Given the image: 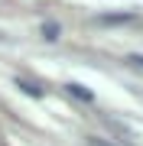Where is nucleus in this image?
Listing matches in <instances>:
<instances>
[{
	"mask_svg": "<svg viewBox=\"0 0 143 146\" xmlns=\"http://www.w3.org/2000/svg\"><path fill=\"white\" fill-rule=\"evenodd\" d=\"M65 91H69L72 98H78V101H85V104H91V101H94V91H88L85 84H78V81H69V84H65Z\"/></svg>",
	"mask_w": 143,
	"mask_h": 146,
	"instance_id": "f257e3e1",
	"label": "nucleus"
},
{
	"mask_svg": "<svg viewBox=\"0 0 143 146\" xmlns=\"http://www.w3.org/2000/svg\"><path fill=\"white\" fill-rule=\"evenodd\" d=\"M13 84H16L23 94H26V98H36V101H39V98H46V91H43V88H36V84H33V81H26V78H16Z\"/></svg>",
	"mask_w": 143,
	"mask_h": 146,
	"instance_id": "7ed1b4c3",
	"label": "nucleus"
},
{
	"mask_svg": "<svg viewBox=\"0 0 143 146\" xmlns=\"http://www.w3.org/2000/svg\"><path fill=\"white\" fill-rule=\"evenodd\" d=\"M127 62L137 65V68H143V55H127Z\"/></svg>",
	"mask_w": 143,
	"mask_h": 146,
	"instance_id": "423d86ee",
	"label": "nucleus"
},
{
	"mask_svg": "<svg viewBox=\"0 0 143 146\" xmlns=\"http://www.w3.org/2000/svg\"><path fill=\"white\" fill-rule=\"evenodd\" d=\"M39 33H43V39H46V42H55V39H59V33H62V26H59L55 20H46L43 26H39Z\"/></svg>",
	"mask_w": 143,
	"mask_h": 146,
	"instance_id": "20e7f679",
	"label": "nucleus"
},
{
	"mask_svg": "<svg viewBox=\"0 0 143 146\" xmlns=\"http://www.w3.org/2000/svg\"><path fill=\"white\" fill-rule=\"evenodd\" d=\"M88 146H114L111 140H98V136H88Z\"/></svg>",
	"mask_w": 143,
	"mask_h": 146,
	"instance_id": "39448f33",
	"label": "nucleus"
},
{
	"mask_svg": "<svg viewBox=\"0 0 143 146\" xmlns=\"http://www.w3.org/2000/svg\"><path fill=\"white\" fill-rule=\"evenodd\" d=\"M137 16L133 13H101L98 23H104V26H117V23H133Z\"/></svg>",
	"mask_w": 143,
	"mask_h": 146,
	"instance_id": "f03ea898",
	"label": "nucleus"
}]
</instances>
